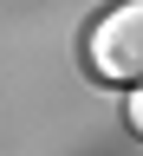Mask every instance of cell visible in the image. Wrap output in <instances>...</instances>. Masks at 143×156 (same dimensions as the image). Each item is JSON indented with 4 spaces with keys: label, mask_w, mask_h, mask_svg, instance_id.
I'll return each mask as SVG.
<instances>
[{
    "label": "cell",
    "mask_w": 143,
    "mask_h": 156,
    "mask_svg": "<svg viewBox=\"0 0 143 156\" xmlns=\"http://www.w3.org/2000/svg\"><path fill=\"white\" fill-rule=\"evenodd\" d=\"M124 117H130V130L143 136V85H130V104H124Z\"/></svg>",
    "instance_id": "7a4b0ae2"
},
{
    "label": "cell",
    "mask_w": 143,
    "mask_h": 156,
    "mask_svg": "<svg viewBox=\"0 0 143 156\" xmlns=\"http://www.w3.org/2000/svg\"><path fill=\"white\" fill-rule=\"evenodd\" d=\"M85 72L98 85H143V0H111L85 26Z\"/></svg>",
    "instance_id": "6da1fadb"
}]
</instances>
